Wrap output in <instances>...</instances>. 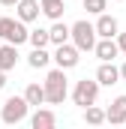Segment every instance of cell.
<instances>
[{"label": "cell", "instance_id": "cell-11", "mask_svg": "<svg viewBox=\"0 0 126 129\" xmlns=\"http://www.w3.org/2000/svg\"><path fill=\"white\" fill-rule=\"evenodd\" d=\"M18 45H9V42H3L0 45V69L3 72H12L15 66H18Z\"/></svg>", "mask_w": 126, "mask_h": 129}, {"label": "cell", "instance_id": "cell-8", "mask_svg": "<svg viewBox=\"0 0 126 129\" xmlns=\"http://www.w3.org/2000/svg\"><path fill=\"white\" fill-rule=\"evenodd\" d=\"M96 81H99V87H111V84L120 81V69L114 66V60L99 63V69H96Z\"/></svg>", "mask_w": 126, "mask_h": 129}, {"label": "cell", "instance_id": "cell-2", "mask_svg": "<svg viewBox=\"0 0 126 129\" xmlns=\"http://www.w3.org/2000/svg\"><path fill=\"white\" fill-rule=\"evenodd\" d=\"M27 99L24 96H9L3 102V108H0V120L6 123V126H18V123H24L27 120Z\"/></svg>", "mask_w": 126, "mask_h": 129}, {"label": "cell", "instance_id": "cell-21", "mask_svg": "<svg viewBox=\"0 0 126 129\" xmlns=\"http://www.w3.org/2000/svg\"><path fill=\"white\" fill-rule=\"evenodd\" d=\"M114 39H117V48L126 54V33H120V30H117V36H114Z\"/></svg>", "mask_w": 126, "mask_h": 129}, {"label": "cell", "instance_id": "cell-25", "mask_svg": "<svg viewBox=\"0 0 126 129\" xmlns=\"http://www.w3.org/2000/svg\"><path fill=\"white\" fill-rule=\"evenodd\" d=\"M117 3H123V0H117Z\"/></svg>", "mask_w": 126, "mask_h": 129}, {"label": "cell", "instance_id": "cell-14", "mask_svg": "<svg viewBox=\"0 0 126 129\" xmlns=\"http://www.w3.org/2000/svg\"><path fill=\"white\" fill-rule=\"evenodd\" d=\"M48 42L51 45H63V42H69V24H63L60 18L48 27Z\"/></svg>", "mask_w": 126, "mask_h": 129}, {"label": "cell", "instance_id": "cell-23", "mask_svg": "<svg viewBox=\"0 0 126 129\" xmlns=\"http://www.w3.org/2000/svg\"><path fill=\"white\" fill-rule=\"evenodd\" d=\"M117 69H120V78L126 81V63H123V66H117Z\"/></svg>", "mask_w": 126, "mask_h": 129}, {"label": "cell", "instance_id": "cell-19", "mask_svg": "<svg viewBox=\"0 0 126 129\" xmlns=\"http://www.w3.org/2000/svg\"><path fill=\"white\" fill-rule=\"evenodd\" d=\"M84 120H87L90 126H99V123H105V111H102V108H96V102H93V105H87V108H84Z\"/></svg>", "mask_w": 126, "mask_h": 129}, {"label": "cell", "instance_id": "cell-4", "mask_svg": "<svg viewBox=\"0 0 126 129\" xmlns=\"http://www.w3.org/2000/svg\"><path fill=\"white\" fill-rule=\"evenodd\" d=\"M0 39L3 42H9V45H21V42H27V27H24V21H18V18H0Z\"/></svg>", "mask_w": 126, "mask_h": 129}, {"label": "cell", "instance_id": "cell-6", "mask_svg": "<svg viewBox=\"0 0 126 129\" xmlns=\"http://www.w3.org/2000/svg\"><path fill=\"white\" fill-rule=\"evenodd\" d=\"M96 96H99V81H87V78H84V81H78V84H75V90H72V102H75V105H81V108H87V105H93L96 102Z\"/></svg>", "mask_w": 126, "mask_h": 129}, {"label": "cell", "instance_id": "cell-12", "mask_svg": "<svg viewBox=\"0 0 126 129\" xmlns=\"http://www.w3.org/2000/svg\"><path fill=\"white\" fill-rule=\"evenodd\" d=\"M15 9H18V21H24V24H30L39 18V0H18L15 3Z\"/></svg>", "mask_w": 126, "mask_h": 129}, {"label": "cell", "instance_id": "cell-5", "mask_svg": "<svg viewBox=\"0 0 126 129\" xmlns=\"http://www.w3.org/2000/svg\"><path fill=\"white\" fill-rule=\"evenodd\" d=\"M51 60L60 66V69H75V66H78V60H81V51H78L72 42H63V45H54Z\"/></svg>", "mask_w": 126, "mask_h": 129}, {"label": "cell", "instance_id": "cell-17", "mask_svg": "<svg viewBox=\"0 0 126 129\" xmlns=\"http://www.w3.org/2000/svg\"><path fill=\"white\" fill-rule=\"evenodd\" d=\"M24 99H27V105H42L45 102V87L42 84H27V90H24Z\"/></svg>", "mask_w": 126, "mask_h": 129}, {"label": "cell", "instance_id": "cell-16", "mask_svg": "<svg viewBox=\"0 0 126 129\" xmlns=\"http://www.w3.org/2000/svg\"><path fill=\"white\" fill-rule=\"evenodd\" d=\"M27 63H30L33 69H45V66L51 63V54H48L45 48H33L30 54H27Z\"/></svg>", "mask_w": 126, "mask_h": 129}, {"label": "cell", "instance_id": "cell-24", "mask_svg": "<svg viewBox=\"0 0 126 129\" xmlns=\"http://www.w3.org/2000/svg\"><path fill=\"white\" fill-rule=\"evenodd\" d=\"M0 3H3V6H15L18 0H0Z\"/></svg>", "mask_w": 126, "mask_h": 129}, {"label": "cell", "instance_id": "cell-20", "mask_svg": "<svg viewBox=\"0 0 126 129\" xmlns=\"http://www.w3.org/2000/svg\"><path fill=\"white\" fill-rule=\"evenodd\" d=\"M105 6H108V0H84V9H87V12H93V15L105 12Z\"/></svg>", "mask_w": 126, "mask_h": 129}, {"label": "cell", "instance_id": "cell-1", "mask_svg": "<svg viewBox=\"0 0 126 129\" xmlns=\"http://www.w3.org/2000/svg\"><path fill=\"white\" fill-rule=\"evenodd\" d=\"M45 102L48 105H63V99L69 96V84H66V69H51L45 75Z\"/></svg>", "mask_w": 126, "mask_h": 129}, {"label": "cell", "instance_id": "cell-10", "mask_svg": "<svg viewBox=\"0 0 126 129\" xmlns=\"http://www.w3.org/2000/svg\"><path fill=\"white\" fill-rule=\"evenodd\" d=\"M93 51H96V57H99L102 63H108V60H114V57L120 54V48H117V39H96Z\"/></svg>", "mask_w": 126, "mask_h": 129}, {"label": "cell", "instance_id": "cell-22", "mask_svg": "<svg viewBox=\"0 0 126 129\" xmlns=\"http://www.w3.org/2000/svg\"><path fill=\"white\" fill-rule=\"evenodd\" d=\"M3 87H6V72L0 69V90H3Z\"/></svg>", "mask_w": 126, "mask_h": 129}, {"label": "cell", "instance_id": "cell-18", "mask_svg": "<svg viewBox=\"0 0 126 129\" xmlns=\"http://www.w3.org/2000/svg\"><path fill=\"white\" fill-rule=\"evenodd\" d=\"M27 42H30L33 48H45V45H51V42H48V30H42V27L27 30Z\"/></svg>", "mask_w": 126, "mask_h": 129}, {"label": "cell", "instance_id": "cell-9", "mask_svg": "<svg viewBox=\"0 0 126 129\" xmlns=\"http://www.w3.org/2000/svg\"><path fill=\"white\" fill-rule=\"evenodd\" d=\"M105 120H108L111 126H123L126 123V96H117L111 102V108L105 111Z\"/></svg>", "mask_w": 126, "mask_h": 129}, {"label": "cell", "instance_id": "cell-15", "mask_svg": "<svg viewBox=\"0 0 126 129\" xmlns=\"http://www.w3.org/2000/svg\"><path fill=\"white\" fill-rule=\"evenodd\" d=\"M39 9L51 18V21H57V18H63V9H66V3L63 0H39Z\"/></svg>", "mask_w": 126, "mask_h": 129}, {"label": "cell", "instance_id": "cell-3", "mask_svg": "<svg viewBox=\"0 0 126 129\" xmlns=\"http://www.w3.org/2000/svg\"><path fill=\"white\" fill-rule=\"evenodd\" d=\"M69 39H72V45L78 48V51H93V45H96V30H93V24L90 21H75L72 27H69Z\"/></svg>", "mask_w": 126, "mask_h": 129}, {"label": "cell", "instance_id": "cell-7", "mask_svg": "<svg viewBox=\"0 0 126 129\" xmlns=\"http://www.w3.org/2000/svg\"><path fill=\"white\" fill-rule=\"evenodd\" d=\"M93 30H96V36H99V39H114V36H117V30H120V24H117V18H114V15L99 12Z\"/></svg>", "mask_w": 126, "mask_h": 129}, {"label": "cell", "instance_id": "cell-13", "mask_svg": "<svg viewBox=\"0 0 126 129\" xmlns=\"http://www.w3.org/2000/svg\"><path fill=\"white\" fill-rule=\"evenodd\" d=\"M57 123V114L51 111V108H36V114L30 117V126L33 129H51Z\"/></svg>", "mask_w": 126, "mask_h": 129}]
</instances>
